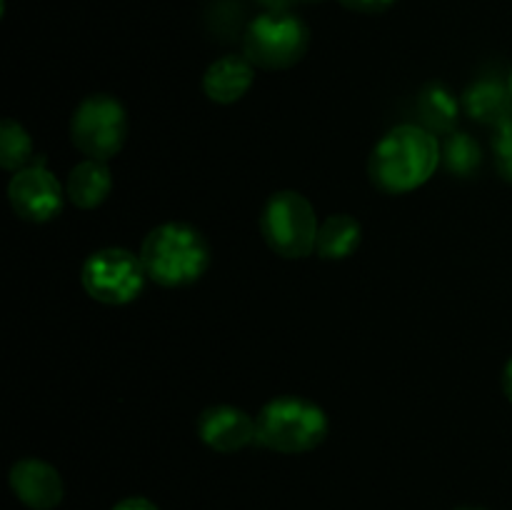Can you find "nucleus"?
<instances>
[{"instance_id": "f257e3e1", "label": "nucleus", "mask_w": 512, "mask_h": 510, "mask_svg": "<svg viewBox=\"0 0 512 510\" xmlns=\"http://www.w3.org/2000/svg\"><path fill=\"white\" fill-rule=\"evenodd\" d=\"M440 163L435 133L423 125H398L378 140L368 160L370 180L390 195H403L428 183Z\"/></svg>"}, {"instance_id": "f03ea898", "label": "nucleus", "mask_w": 512, "mask_h": 510, "mask_svg": "<svg viewBox=\"0 0 512 510\" xmlns=\"http://www.w3.org/2000/svg\"><path fill=\"white\" fill-rule=\"evenodd\" d=\"M140 260L153 283L180 288L195 283L208 270L210 248L193 225L163 223L143 240Z\"/></svg>"}, {"instance_id": "7ed1b4c3", "label": "nucleus", "mask_w": 512, "mask_h": 510, "mask_svg": "<svg viewBox=\"0 0 512 510\" xmlns=\"http://www.w3.org/2000/svg\"><path fill=\"white\" fill-rule=\"evenodd\" d=\"M258 443L275 453H308L328 435V415L320 405L295 395H280L260 408Z\"/></svg>"}, {"instance_id": "20e7f679", "label": "nucleus", "mask_w": 512, "mask_h": 510, "mask_svg": "<svg viewBox=\"0 0 512 510\" xmlns=\"http://www.w3.org/2000/svg\"><path fill=\"white\" fill-rule=\"evenodd\" d=\"M308 45V25L293 10H265L263 15L250 20L243 35V55L255 68L265 70L293 68L308 53Z\"/></svg>"}, {"instance_id": "39448f33", "label": "nucleus", "mask_w": 512, "mask_h": 510, "mask_svg": "<svg viewBox=\"0 0 512 510\" xmlns=\"http://www.w3.org/2000/svg\"><path fill=\"white\" fill-rule=\"evenodd\" d=\"M260 230L265 243L280 258H305L318 243V218L305 195L295 190H280L270 195L260 215Z\"/></svg>"}, {"instance_id": "423d86ee", "label": "nucleus", "mask_w": 512, "mask_h": 510, "mask_svg": "<svg viewBox=\"0 0 512 510\" xmlns=\"http://www.w3.org/2000/svg\"><path fill=\"white\" fill-rule=\"evenodd\" d=\"M125 135H128V118L123 103L108 93L88 95L75 108L70 120L73 145L95 160H108L120 153Z\"/></svg>"}, {"instance_id": "0eeeda50", "label": "nucleus", "mask_w": 512, "mask_h": 510, "mask_svg": "<svg viewBox=\"0 0 512 510\" xmlns=\"http://www.w3.org/2000/svg\"><path fill=\"white\" fill-rule=\"evenodd\" d=\"M143 260L125 248H103L90 255L80 270V283L85 293L105 305H125L143 290Z\"/></svg>"}, {"instance_id": "6e6552de", "label": "nucleus", "mask_w": 512, "mask_h": 510, "mask_svg": "<svg viewBox=\"0 0 512 510\" xmlns=\"http://www.w3.org/2000/svg\"><path fill=\"white\" fill-rule=\"evenodd\" d=\"M8 198L15 213L30 223H48L63 208V188L43 165L15 170L8 185Z\"/></svg>"}, {"instance_id": "1a4fd4ad", "label": "nucleus", "mask_w": 512, "mask_h": 510, "mask_svg": "<svg viewBox=\"0 0 512 510\" xmlns=\"http://www.w3.org/2000/svg\"><path fill=\"white\" fill-rule=\"evenodd\" d=\"M198 435L208 448L218 453H238L258 440V423L245 410L233 405H213L198 420Z\"/></svg>"}, {"instance_id": "9d476101", "label": "nucleus", "mask_w": 512, "mask_h": 510, "mask_svg": "<svg viewBox=\"0 0 512 510\" xmlns=\"http://www.w3.org/2000/svg\"><path fill=\"white\" fill-rule=\"evenodd\" d=\"M10 488L30 510H53L63 500V478L50 463L23 458L10 468Z\"/></svg>"}, {"instance_id": "9b49d317", "label": "nucleus", "mask_w": 512, "mask_h": 510, "mask_svg": "<svg viewBox=\"0 0 512 510\" xmlns=\"http://www.w3.org/2000/svg\"><path fill=\"white\" fill-rule=\"evenodd\" d=\"M255 80V65L245 55H223L203 75V90L213 103H238Z\"/></svg>"}, {"instance_id": "f8f14e48", "label": "nucleus", "mask_w": 512, "mask_h": 510, "mask_svg": "<svg viewBox=\"0 0 512 510\" xmlns=\"http://www.w3.org/2000/svg\"><path fill=\"white\" fill-rule=\"evenodd\" d=\"M465 113L485 125H503L512 118V93L505 80L495 75L478 78L463 95Z\"/></svg>"}, {"instance_id": "ddd939ff", "label": "nucleus", "mask_w": 512, "mask_h": 510, "mask_svg": "<svg viewBox=\"0 0 512 510\" xmlns=\"http://www.w3.org/2000/svg\"><path fill=\"white\" fill-rule=\"evenodd\" d=\"M110 188H113V175H110V168L105 165V160L88 158L70 170L65 193H68L70 203L75 208L93 210L108 198Z\"/></svg>"}, {"instance_id": "4468645a", "label": "nucleus", "mask_w": 512, "mask_h": 510, "mask_svg": "<svg viewBox=\"0 0 512 510\" xmlns=\"http://www.w3.org/2000/svg\"><path fill=\"white\" fill-rule=\"evenodd\" d=\"M360 240H363V228L353 215H330L320 223L315 253L325 260L350 258L360 248Z\"/></svg>"}, {"instance_id": "2eb2a0df", "label": "nucleus", "mask_w": 512, "mask_h": 510, "mask_svg": "<svg viewBox=\"0 0 512 510\" xmlns=\"http://www.w3.org/2000/svg\"><path fill=\"white\" fill-rule=\"evenodd\" d=\"M418 113L423 128L430 133H453L460 103L443 83H428L418 95Z\"/></svg>"}, {"instance_id": "dca6fc26", "label": "nucleus", "mask_w": 512, "mask_h": 510, "mask_svg": "<svg viewBox=\"0 0 512 510\" xmlns=\"http://www.w3.org/2000/svg\"><path fill=\"white\" fill-rule=\"evenodd\" d=\"M443 160L450 173L460 175V178H470L483 165V150H480V143L473 135L453 130L450 138L445 140Z\"/></svg>"}, {"instance_id": "f3484780", "label": "nucleus", "mask_w": 512, "mask_h": 510, "mask_svg": "<svg viewBox=\"0 0 512 510\" xmlns=\"http://www.w3.org/2000/svg\"><path fill=\"white\" fill-rule=\"evenodd\" d=\"M33 158V140L28 130L13 118H5L0 125V165L5 170L28 168V160Z\"/></svg>"}, {"instance_id": "a211bd4d", "label": "nucleus", "mask_w": 512, "mask_h": 510, "mask_svg": "<svg viewBox=\"0 0 512 510\" xmlns=\"http://www.w3.org/2000/svg\"><path fill=\"white\" fill-rule=\"evenodd\" d=\"M493 153H495V165H498L500 175L512 183V118L508 123L495 128Z\"/></svg>"}, {"instance_id": "6ab92c4d", "label": "nucleus", "mask_w": 512, "mask_h": 510, "mask_svg": "<svg viewBox=\"0 0 512 510\" xmlns=\"http://www.w3.org/2000/svg\"><path fill=\"white\" fill-rule=\"evenodd\" d=\"M393 3L395 0H340V5H345L348 10H355V13H368V15L383 13V10H388Z\"/></svg>"}, {"instance_id": "aec40b11", "label": "nucleus", "mask_w": 512, "mask_h": 510, "mask_svg": "<svg viewBox=\"0 0 512 510\" xmlns=\"http://www.w3.org/2000/svg\"><path fill=\"white\" fill-rule=\"evenodd\" d=\"M113 510H158V505L150 503L148 498H140V495H135V498L120 500Z\"/></svg>"}, {"instance_id": "412c9836", "label": "nucleus", "mask_w": 512, "mask_h": 510, "mask_svg": "<svg viewBox=\"0 0 512 510\" xmlns=\"http://www.w3.org/2000/svg\"><path fill=\"white\" fill-rule=\"evenodd\" d=\"M265 10H278V13H288L295 5L303 3V0H258Z\"/></svg>"}, {"instance_id": "4be33fe9", "label": "nucleus", "mask_w": 512, "mask_h": 510, "mask_svg": "<svg viewBox=\"0 0 512 510\" xmlns=\"http://www.w3.org/2000/svg\"><path fill=\"white\" fill-rule=\"evenodd\" d=\"M503 390H505V395H508V400L512 403V358H510V363L505 365V373H503Z\"/></svg>"}, {"instance_id": "5701e85b", "label": "nucleus", "mask_w": 512, "mask_h": 510, "mask_svg": "<svg viewBox=\"0 0 512 510\" xmlns=\"http://www.w3.org/2000/svg\"><path fill=\"white\" fill-rule=\"evenodd\" d=\"M455 510H483V508H473V505H460V508H455Z\"/></svg>"}, {"instance_id": "b1692460", "label": "nucleus", "mask_w": 512, "mask_h": 510, "mask_svg": "<svg viewBox=\"0 0 512 510\" xmlns=\"http://www.w3.org/2000/svg\"><path fill=\"white\" fill-rule=\"evenodd\" d=\"M508 85H510V93H512V70H510V78H508Z\"/></svg>"}]
</instances>
